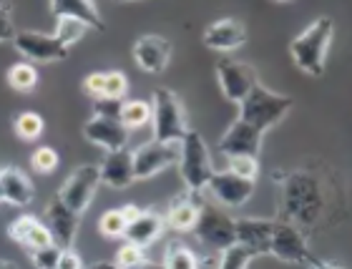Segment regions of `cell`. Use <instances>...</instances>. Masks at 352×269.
<instances>
[{
    "instance_id": "44dd1931",
    "label": "cell",
    "mask_w": 352,
    "mask_h": 269,
    "mask_svg": "<svg viewBox=\"0 0 352 269\" xmlns=\"http://www.w3.org/2000/svg\"><path fill=\"white\" fill-rule=\"evenodd\" d=\"M0 194H3V202L13 204V206H30L36 199V189H33L28 174L18 166L0 169Z\"/></svg>"
},
{
    "instance_id": "ffe728a7",
    "label": "cell",
    "mask_w": 352,
    "mask_h": 269,
    "mask_svg": "<svg viewBox=\"0 0 352 269\" xmlns=\"http://www.w3.org/2000/svg\"><path fill=\"white\" fill-rule=\"evenodd\" d=\"M98 176H101V184L111 186L116 191L129 189L136 179H133V164H131V151L129 149H121V151H111L106 153V159L98 164Z\"/></svg>"
},
{
    "instance_id": "e575fe53",
    "label": "cell",
    "mask_w": 352,
    "mask_h": 269,
    "mask_svg": "<svg viewBox=\"0 0 352 269\" xmlns=\"http://www.w3.org/2000/svg\"><path fill=\"white\" fill-rule=\"evenodd\" d=\"M83 33H86V28H83L81 23L68 21V18H58V25H56V38H58V41H63L68 48H71L74 43H78V41L83 38Z\"/></svg>"
},
{
    "instance_id": "f1b7e54d",
    "label": "cell",
    "mask_w": 352,
    "mask_h": 269,
    "mask_svg": "<svg viewBox=\"0 0 352 269\" xmlns=\"http://www.w3.org/2000/svg\"><path fill=\"white\" fill-rule=\"evenodd\" d=\"M257 257L252 255L250 249L239 247V244H232L229 249L219 252V262L217 269H250V264L254 262Z\"/></svg>"
},
{
    "instance_id": "484cf974",
    "label": "cell",
    "mask_w": 352,
    "mask_h": 269,
    "mask_svg": "<svg viewBox=\"0 0 352 269\" xmlns=\"http://www.w3.org/2000/svg\"><path fill=\"white\" fill-rule=\"evenodd\" d=\"M6 78H8V86L13 88V91H18V94H30V91H36V86H38L36 66H33V63H25V61L8 68Z\"/></svg>"
},
{
    "instance_id": "d590c367",
    "label": "cell",
    "mask_w": 352,
    "mask_h": 269,
    "mask_svg": "<svg viewBox=\"0 0 352 269\" xmlns=\"http://www.w3.org/2000/svg\"><path fill=\"white\" fill-rule=\"evenodd\" d=\"M58 259H60V247H56V244L30 252V262H33L36 269H56L58 267Z\"/></svg>"
},
{
    "instance_id": "277c9868",
    "label": "cell",
    "mask_w": 352,
    "mask_h": 269,
    "mask_svg": "<svg viewBox=\"0 0 352 269\" xmlns=\"http://www.w3.org/2000/svg\"><path fill=\"white\" fill-rule=\"evenodd\" d=\"M179 176L184 182V191L189 194H201L209 184V176L214 174V161L209 153L204 136L194 129L184 133L179 141Z\"/></svg>"
},
{
    "instance_id": "d4e9b609",
    "label": "cell",
    "mask_w": 352,
    "mask_h": 269,
    "mask_svg": "<svg viewBox=\"0 0 352 269\" xmlns=\"http://www.w3.org/2000/svg\"><path fill=\"white\" fill-rule=\"evenodd\" d=\"M199 264H201L199 255L184 241H171L169 247L164 249L162 269H199Z\"/></svg>"
},
{
    "instance_id": "7c38bea8",
    "label": "cell",
    "mask_w": 352,
    "mask_h": 269,
    "mask_svg": "<svg viewBox=\"0 0 352 269\" xmlns=\"http://www.w3.org/2000/svg\"><path fill=\"white\" fill-rule=\"evenodd\" d=\"M204 191L212 194V199L219 204L221 209H239L254 197V182H247V179L232 174L227 169H221V171L214 169Z\"/></svg>"
},
{
    "instance_id": "5bb4252c",
    "label": "cell",
    "mask_w": 352,
    "mask_h": 269,
    "mask_svg": "<svg viewBox=\"0 0 352 269\" xmlns=\"http://www.w3.org/2000/svg\"><path fill=\"white\" fill-rule=\"evenodd\" d=\"M129 136L131 131L118 121V116H91L83 124V138L88 144L103 149L106 153L126 149Z\"/></svg>"
},
{
    "instance_id": "d6a6232c",
    "label": "cell",
    "mask_w": 352,
    "mask_h": 269,
    "mask_svg": "<svg viewBox=\"0 0 352 269\" xmlns=\"http://www.w3.org/2000/svg\"><path fill=\"white\" fill-rule=\"evenodd\" d=\"M227 171L242 176L247 182H257L259 159H252V156H232V159H227Z\"/></svg>"
},
{
    "instance_id": "603a6c76",
    "label": "cell",
    "mask_w": 352,
    "mask_h": 269,
    "mask_svg": "<svg viewBox=\"0 0 352 269\" xmlns=\"http://www.w3.org/2000/svg\"><path fill=\"white\" fill-rule=\"evenodd\" d=\"M201 194H189L184 191L179 197H174V202L169 204V211H166V226H171L174 232H194V224L199 219V209H201Z\"/></svg>"
},
{
    "instance_id": "9a60e30c",
    "label": "cell",
    "mask_w": 352,
    "mask_h": 269,
    "mask_svg": "<svg viewBox=\"0 0 352 269\" xmlns=\"http://www.w3.org/2000/svg\"><path fill=\"white\" fill-rule=\"evenodd\" d=\"M171 51H174V48H171V41H166L164 36H156V33L141 36L131 48L136 66H139L141 71L154 73V76H159V73H164L169 68Z\"/></svg>"
},
{
    "instance_id": "ab89813d",
    "label": "cell",
    "mask_w": 352,
    "mask_h": 269,
    "mask_svg": "<svg viewBox=\"0 0 352 269\" xmlns=\"http://www.w3.org/2000/svg\"><path fill=\"white\" fill-rule=\"evenodd\" d=\"M56 269H83V259L74 249H60V259Z\"/></svg>"
},
{
    "instance_id": "d6986e66",
    "label": "cell",
    "mask_w": 352,
    "mask_h": 269,
    "mask_svg": "<svg viewBox=\"0 0 352 269\" xmlns=\"http://www.w3.org/2000/svg\"><path fill=\"white\" fill-rule=\"evenodd\" d=\"M48 10H51L56 21L68 18V21L81 23L86 30H98V33L106 30V23H103L101 13H98V6L91 3V0H53Z\"/></svg>"
},
{
    "instance_id": "7bdbcfd3",
    "label": "cell",
    "mask_w": 352,
    "mask_h": 269,
    "mask_svg": "<svg viewBox=\"0 0 352 269\" xmlns=\"http://www.w3.org/2000/svg\"><path fill=\"white\" fill-rule=\"evenodd\" d=\"M83 269H116V267H113V262H109V259H101V262H94L91 267H83Z\"/></svg>"
},
{
    "instance_id": "2e32d148",
    "label": "cell",
    "mask_w": 352,
    "mask_h": 269,
    "mask_svg": "<svg viewBox=\"0 0 352 269\" xmlns=\"http://www.w3.org/2000/svg\"><path fill=\"white\" fill-rule=\"evenodd\" d=\"M262 138L257 131H252L250 126L242 124V121H232L229 129L221 133L219 144V153H224L227 159L232 156H252V159H259V153H262Z\"/></svg>"
},
{
    "instance_id": "7402d4cb",
    "label": "cell",
    "mask_w": 352,
    "mask_h": 269,
    "mask_svg": "<svg viewBox=\"0 0 352 269\" xmlns=\"http://www.w3.org/2000/svg\"><path fill=\"white\" fill-rule=\"evenodd\" d=\"M164 229H166V222H164V217L159 211L141 209L139 217L133 219V222H129V226H126L124 239L129 241V244H136V247L146 249L162 237Z\"/></svg>"
},
{
    "instance_id": "f6af8a7d",
    "label": "cell",
    "mask_w": 352,
    "mask_h": 269,
    "mask_svg": "<svg viewBox=\"0 0 352 269\" xmlns=\"http://www.w3.org/2000/svg\"><path fill=\"white\" fill-rule=\"evenodd\" d=\"M141 269H162V264H156V262H146Z\"/></svg>"
},
{
    "instance_id": "4fadbf2b",
    "label": "cell",
    "mask_w": 352,
    "mask_h": 269,
    "mask_svg": "<svg viewBox=\"0 0 352 269\" xmlns=\"http://www.w3.org/2000/svg\"><path fill=\"white\" fill-rule=\"evenodd\" d=\"M43 224L51 232L53 244L60 249H74V241L81 229V217L74 214L58 197H53L43 211Z\"/></svg>"
},
{
    "instance_id": "3957f363",
    "label": "cell",
    "mask_w": 352,
    "mask_h": 269,
    "mask_svg": "<svg viewBox=\"0 0 352 269\" xmlns=\"http://www.w3.org/2000/svg\"><path fill=\"white\" fill-rule=\"evenodd\" d=\"M292 106H294L292 96L277 94V91H270L267 86L257 83L250 94L244 96L242 103H239L236 121H242V124L250 126L252 131H257L259 136H264V133L272 131L292 111Z\"/></svg>"
},
{
    "instance_id": "ba28073f",
    "label": "cell",
    "mask_w": 352,
    "mask_h": 269,
    "mask_svg": "<svg viewBox=\"0 0 352 269\" xmlns=\"http://www.w3.org/2000/svg\"><path fill=\"white\" fill-rule=\"evenodd\" d=\"M10 43L30 63H58L71 53V48L58 41L56 33H41V30H18Z\"/></svg>"
},
{
    "instance_id": "60d3db41",
    "label": "cell",
    "mask_w": 352,
    "mask_h": 269,
    "mask_svg": "<svg viewBox=\"0 0 352 269\" xmlns=\"http://www.w3.org/2000/svg\"><path fill=\"white\" fill-rule=\"evenodd\" d=\"M121 214H124L126 222H133V219L141 214V209L136 206V204H126V206H121Z\"/></svg>"
},
{
    "instance_id": "83f0119b",
    "label": "cell",
    "mask_w": 352,
    "mask_h": 269,
    "mask_svg": "<svg viewBox=\"0 0 352 269\" xmlns=\"http://www.w3.org/2000/svg\"><path fill=\"white\" fill-rule=\"evenodd\" d=\"M126 226H129V222L124 219L121 209L103 211L101 219H98V232H101V237H106V239H124Z\"/></svg>"
},
{
    "instance_id": "52a82bcc",
    "label": "cell",
    "mask_w": 352,
    "mask_h": 269,
    "mask_svg": "<svg viewBox=\"0 0 352 269\" xmlns=\"http://www.w3.org/2000/svg\"><path fill=\"white\" fill-rule=\"evenodd\" d=\"M98 186H101L98 164H83V166L74 169V171L66 176V182H63V186H60V191L56 197L66 204L74 214L83 217V211L91 206Z\"/></svg>"
},
{
    "instance_id": "e0dca14e",
    "label": "cell",
    "mask_w": 352,
    "mask_h": 269,
    "mask_svg": "<svg viewBox=\"0 0 352 269\" xmlns=\"http://www.w3.org/2000/svg\"><path fill=\"white\" fill-rule=\"evenodd\" d=\"M272 219H252L239 217L234 219V244L250 249L254 257H262L270 252V237H272Z\"/></svg>"
},
{
    "instance_id": "9c48e42d",
    "label": "cell",
    "mask_w": 352,
    "mask_h": 269,
    "mask_svg": "<svg viewBox=\"0 0 352 269\" xmlns=\"http://www.w3.org/2000/svg\"><path fill=\"white\" fill-rule=\"evenodd\" d=\"M214 73H217V83L221 88V96L229 103H236V106L259 83L257 68L252 66V63H244V61L221 58L217 63V68H214Z\"/></svg>"
},
{
    "instance_id": "1f68e13d",
    "label": "cell",
    "mask_w": 352,
    "mask_h": 269,
    "mask_svg": "<svg viewBox=\"0 0 352 269\" xmlns=\"http://www.w3.org/2000/svg\"><path fill=\"white\" fill-rule=\"evenodd\" d=\"M146 262V252L136 244H129V241L124 247H118L116 257H113V267L116 269H141Z\"/></svg>"
},
{
    "instance_id": "8fae6325",
    "label": "cell",
    "mask_w": 352,
    "mask_h": 269,
    "mask_svg": "<svg viewBox=\"0 0 352 269\" xmlns=\"http://www.w3.org/2000/svg\"><path fill=\"white\" fill-rule=\"evenodd\" d=\"M176 161H179V144L148 141V144L139 146L136 151H131L133 179H136V182L154 179L156 174H162L164 169H169Z\"/></svg>"
},
{
    "instance_id": "bcb514c9",
    "label": "cell",
    "mask_w": 352,
    "mask_h": 269,
    "mask_svg": "<svg viewBox=\"0 0 352 269\" xmlns=\"http://www.w3.org/2000/svg\"><path fill=\"white\" fill-rule=\"evenodd\" d=\"M0 202H3V194H0Z\"/></svg>"
},
{
    "instance_id": "30bf717a",
    "label": "cell",
    "mask_w": 352,
    "mask_h": 269,
    "mask_svg": "<svg viewBox=\"0 0 352 269\" xmlns=\"http://www.w3.org/2000/svg\"><path fill=\"white\" fill-rule=\"evenodd\" d=\"M282 264H305L309 262L307 237L289 222H274L270 237V252Z\"/></svg>"
},
{
    "instance_id": "6da1fadb",
    "label": "cell",
    "mask_w": 352,
    "mask_h": 269,
    "mask_svg": "<svg viewBox=\"0 0 352 269\" xmlns=\"http://www.w3.org/2000/svg\"><path fill=\"white\" fill-rule=\"evenodd\" d=\"M322 186L309 171L297 169L282 179V211L289 224H294L297 229L315 226L322 217Z\"/></svg>"
},
{
    "instance_id": "5b68a950",
    "label": "cell",
    "mask_w": 352,
    "mask_h": 269,
    "mask_svg": "<svg viewBox=\"0 0 352 269\" xmlns=\"http://www.w3.org/2000/svg\"><path fill=\"white\" fill-rule=\"evenodd\" d=\"M151 141H162V144H179L184 133L189 131L186 124V111H184L182 98L171 91V88H156L151 96Z\"/></svg>"
},
{
    "instance_id": "ee69618b",
    "label": "cell",
    "mask_w": 352,
    "mask_h": 269,
    "mask_svg": "<svg viewBox=\"0 0 352 269\" xmlns=\"http://www.w3.org/2000/svg\"><path fill=\"white\" fill-rule=\"evenodd\" d=\"M0 269H18V264L10 262V259H0Z\"/></svg>"
},
{
    "instance_id": "cb8c5ba5",
    "label": "cell",
    "mask_w": 352,
    "mask_h": 269,
    "mask_svg": "<svg viewBox=\"0 0 352 269\" xmlns=\"http://www.w3.org/2000/svg\"><path fill=\"white\" fill-rule=\"evenodd\" d=\"M118 121H121L129 131L144 129V126L151 124V106H148V101H139V98L121 101V109H118Z\"/></svg>"
},
{
    "instance_id": "f35d334b",
    "label": "cell",
    "mask_w": 352,
    "mask_h": 269,
    "mask_svg": "<svg viewBox=\"0 0 352 269\" xmlns=\"http://www.w3.org/2000/svg\"><path fill=\"white\" fill-rule=\"evenodd\" d=\"M121 101H109V98H98L94 101V114L91 116H118Z\"/></svg>"
},
{
    "instance_id": "b9f144b4",
    "label": "cell",
    "mask_w": 352,
    "mask_h": 269,
    "mask_svg": "<svg viewBox=\"0 0 352 269\" xmlns=\"http://www.w3.org/2000/svg\"><path fill=\"white\" fill-rule=\"evenodd\" d=\"M309 269H342L338 267V264H332V262H322V259H309Z\"/></svg>"
},
{
    "instance_id": "8992f818",
    "label": "cell",
    "mask_w": 352,
    "mask_h": 269,
    "mask_svg": "<svg viewBox=\"0 0 352 269\" xmlns=\"http://www.w3.org/2000/svg\"><path fill=\"white\" fill-rule=\"evenodd\" d=\"M194 237L206 249L224 252L234 244V217L227 209L204 202L199 209L197 224H194Z\"/></svg>"
},
{
    "instance_id": "74e56055",
    "label": "cell",
    "mask_w": 352,
    "mask_h": 269,
    "mask_svg": "<svg viewBox=\"0 0 352 269\" xmlns=\"http://www.w3.org/2000/svg\"><path fill=\"white\" fill-rule=\"evenodd\" d=\"M83 94L91 96L94 101L103 98V71L88 73L86 78H83Z\"/></svg>"
},
{
    "instance_id": "7a4b0ae2",
    "label": "cell",
    "mask_w": 352,
    "mask_h": 269,
    "mask_svg": "<svg viewBox=\"0 0 352 269\" xmlns=\"http://www.w3.org/2000/svg\"><path fill=\"white\" fill-rule=\"evenodd\" d=\"M332 38H335V23L327 15H320L289 43V56L294 66L312 78H320L327 66V51L332 45Z\"/></svg>"
},
{
    "instance_id": "4316f807",
    "label": "cell",
    "mask_w": 352,
    "mask_h": 269,
    "mask_svg": "<svg viewBox=\"0 0 352 269\" xmlns=\"http://www.w3.org/2000/svg\"><path fill=\"white\" fill-rule=\"evenodd\" d=\"M43 126H45L43 116L36 114V111H23V114H18L13 121L15 136L21 138V141H36V138H41Z\"/></svg>"
},
{
    "instance_id": "4dcf8cb0",
    "label": "cell",
    "mask_w": 352,
    "mask_h": 269,
    "mask_svg": "<svg viewBox=\"0 0 352 269\" xmlns=\"http://www.w3.org/2000/svg\"><path fill=\"white\" fill-rule=\"evenodd\" d=\"M30 169L41 176H48L58 169V151L51 146H38L36 151L30 153Z\"/></svg>"
},
{
    "instance_id": "8d00e7d4",
    "label": "cell",
    "mask_w": 352,
    "mask_h": 269,
    "mask_svg": "<svg viewBox=\"0 0 352 269\" xmlns=\"http://www.w3.org/2000/svg\"><path fill=\"white\" fill-rule=\"evenodd\" d=\"M15 21H13V8L8 3H0V43L6 41H13L15 38Z\"/></svg>"
},
{
    "instance_id": "f546056e",
    "label": "cell",
    "mask_w": 352,
    "mask_h": 269,
    "mask_svg": "<svg viewBox=\"0 0 352 269\" xmlns=\"http://www.w3.org/2000/svg\"><path fill=\"white\" fill-rule=\"evenodd\" d=\"M129 78L124 71H103V98L109 101H126Z\"/></svg>"
},
{
    "instance_id": "836d02e7",
    "label": "cell",
    "mask_w": 352,
    "mask_h": 269,
    "mask_svg": "<svg viewBox=\"0 0 352 269\" xmlns=\"http://www.w3.org/2000/svg\"><path fill=\"white\" fill-rule=\"evenodd\" d=\"M41 222L38 217H33V214H21V217L15 219L13 224L8 226V237L15 241V244H21V247H25V241H28L30 232L36 229V224Z\"/></svg>"
},
{
    "instance_id": "ac0fdd59",
    "label": "cell",
    "mask_w": 352,
    "mask_h": 269,
    "mask_svg": "<svg viewBox=\"0 0 352 269\" xmlns=\"http://www.w3.org/2000/svg\"><path fill=\"white\" fill-rule=\"evenodd\" d=\"M247 41V28L239 18H219L204 30V45L212 51L232 53Z\"/></svg>"
}]
</instances>
